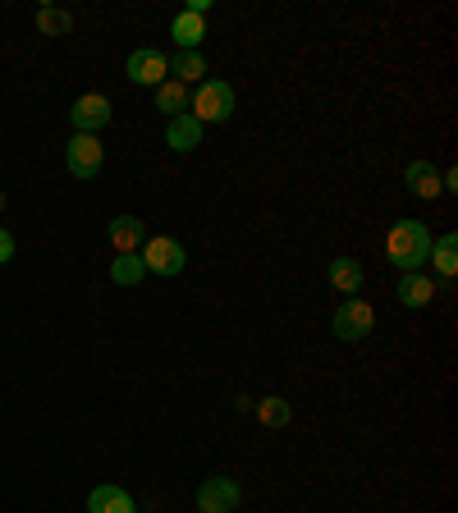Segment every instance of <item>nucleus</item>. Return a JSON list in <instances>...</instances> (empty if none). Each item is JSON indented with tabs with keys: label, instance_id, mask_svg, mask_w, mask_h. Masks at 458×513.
Returning a JSON list of instances; mask_svg holds the SVG:
<instances>
[{
	"label": "nucleus",
	"instance_id": "f257e3e1",
	"mask_svg": "<svg viewBox=\"0 0 458 513\" xmlns=\"http://www.w3.org/2000/svg\"><path fill=\"white\" fill-rule=\"evenodd\" d=\"M426 257H431V230L422 220H394V230L385 234V262L399 275H408L426 271Z\"/></svg>",
	"mask_w": 458,
	"mask_h": 513
},
{
	"label": "nucleus",
	"instance_id": "f03ea898",
	"mask_svg": "<svg viewBox=\"0 0 458 513\" xmlns=\"http://www.w3.org/2000/svg\"><path fill=\"white\" fill-rule=\"evenodd\" d=\"M188 115H193L202 129L207 124H225L234 115V88H229L225 78H207V83H197L193 101H188Z\"/></svg>",
	"mask_w": 458,
	"mask_h": 513
},
{
	"label": "nucleus",
	"instance_id": "7ed1b4c3",
	"mask_svg": "<svg viewBox=\"0 0 458 513\" xmlns=\"http://www.w3.org/2000/svg\"><path fill=\"white\" fill-rule=\"evenodd\" d=\"M138 257H142V266H147V275H161V280H175V275H184V266H188L184 243L170 239V234H147Z\"/></svg>",
	"mask_w": 458,
	"mask_h": 513
},
{
	"label": "nucleus",
	"instance_id": "20e7f679",
	"mask_svg": "<svg viewBox=\"0 0 458 513\" xmlns=\"http://www.w3.org/2000/svg\"><path fill=\"white\" fill-rule=\"evenodd\" d=\"M330 330H335V339H344V344H362V339L376 330V307L362 294L344 298V303L335 307V317H330Z\"/></svg>",
	"mask_w": 458,
	"mask_h": 513
},
{
	"label": "nucleus",
	"instance_id": "39448f33",
	"mask_svg": "<svg viewBox=\"0 0 458 513\" xmlns=\"http://www.w3.org/2000/svg\"><path fill=\"white\" fill-rule=\"evenodd\" d=\"M101 165H106V147H101V138H92V133H74V138L65 142V170L78 179V184L97 179Z\"/></svg>",
	"mask_w": 458,
	"mask_h": 513
},
{
	"label": "nucleus",
	"instance_id": "423d86ee",
	"mask_svg": "<svg viewBox=\"0 0 458 513\" xmlns=\"http://www.w3.org/2000/svg\"><path fill=\"white\" fill-rule=\"evenodd\" d=\"M124 78L138 83V88H161L165 78H170V55L156 51V46H138V51L124 60Z\"/></svg>",
	"mask_w": 458,
	"mask_h": 513
},
{
	"label": "nucleus",
	"instance_id": "0eeeda50",
	"mask_svg": "<svg viewBox=\"0 0 458 513\" xmlns=\"http://www.w3.org/2000/svg\"><path fill=\"white\" fill-rule=\"evenodd\" d=\"M197 513H234L243 504V486L234 477H207L197 486Z\"/></svg>",
	"mask_w": 458,
	"mask_h": 513
},
{
	"label": "nucleus",
	"instance_id": "6e6552de",
	"mask_svg": "<svg viewBox=\"0 0 458 513\" xmlns=\"http://www.w3.org/2000/svg\"><path fill=\"white\" fill-rule=\"evenodd\" d=\"M110 97L106 92H83V97L74 101V110H69V124H74V133H92V138H101V129L110 124Z\"/></svg>",
	"mask_w": 458,
	"mask_h": 513
},
{
	"label": "nucleus",
	"instance_id": "1a4fd4ad",
	"mask_svg": "<svg viewBox=\"0 0 458 513\" xmlns=\"http://www.w3.org/2000/svg\"><path fill=\"white\" fill-rule=\"evenodd\" d=\"M106 239H110V248H115V257H120V252H138L142 243H147V220L124 211V216H115L106 225Z\"/></svg>",
	"mask_w": 458,
	"mask_h": 513
},
{
	"label": "nucleus",
	"instance_id": "9d476101",
	"mask_svg": "<svg viewBox=\"0 0 458 513\" xmlns=\"http://www.w3.org/2000/svg\"><path fill=\"white\" fill-rule=\"evenodd\" d=\"M326 280H330V289H335V294L358 298L362 284H367V271H362L358 257H335V262L326 266Z\"/></svg>",
	"mask_w": 458,
	"mask_h": 513
},
{
	"label": "nucleus",
	"instance_id": "9b49d317",
	"mask_svg": "<svg viewBox=\"0 0 458 513\" xmlns=\"http://www.w3.org/2000/svg\"><path fill=\"white\" fill-rule=\"evenodd\" d=\"M394 294H399V303H404L408 312H417V307H431V298L440 294V284L431 280V271H408Z\"/></svg>",
	"mask_w": 458,
	"mask_h": 513
},
{
	"label": "nucleus",
	"instance_id": "f8f14e48",
	"mask_svg": "<svg viewBox=\"0 0 458 513\" xmlns=\"http://www.w3.org/2000/svg\"><path fill=\"white\" fill-rule=\"evenodd\" d=\"M88 513H138V500L115 481H101L88 491Z\"/></svg>",
	"mask_w": 458,
	"mask_h": 513
},
{
	"label": "nucleus",
	"instance_id": "ddd939ff",
	"mask_svg": "<svg viewBox=\"0 0 458 513\" xmlns=\"http://www.w3.org/2000/svg\"><path fill=\"white\" fill-rule=\"evenodd\" d=\"M202 124L193 120V115H175V120H165V147H175V152H193V147H202Z\"/></svg>",
	"mask_w": 458,
	"mask_h": 513
},
{
	"label": "nucleus",
	"instance_id": "4468645a",
	"mask_svg": "<svg viewBox=\"0 0 458 513\" xmlns=\"http://www.w3.org/2000/svg\"><path fill=\"white\" fill-rule=\"evenodd\" d=\"M252 413L257 422L271 426V431H284V426L294 422V404L284 399V394H266V399H252Z\"/></svg>",
	"mask_w": 458,
	"mask_h": 513
},
{
	"label": "nucleus",
	"instance_id": "2eb2a0df",
	"mask_svg": "<svg viewBox=\"0 0 458 513\" xmlns=\"http://www.w3.org/2000/svg\"><path fill=\"white\" fill-rule=\"evenodd\" d=\"M404 184L413 197H426V202H431V197H440V170L431 161H408Z\"/></svg>",
	"mask_w": 458,
	"mask_h": 513
},
{
	"label": "nucleus",
	"instance_id": "dca6fc26",
	"mask_svg": "<svg viewBox=\"0 0 458 513\" xmlns=\"http://www.w3.org/2000/svg\"><path fill=\"white\" fill-rule=\"evenodd\" d=\"M170 37H175L179 51H202V37H207V19H197V14L179 10L175 23H170Z\"/></svg>",
	"mask_w": 458,
	"mask_h": 513
},
{
	"label": "nucleus",
	"instance_id": "f3484780",
	"mask_svg": "<svg viewBox=\"0 0 458 513\" xmlns=\"http://www.w3.org/2000/svg\"><path fill=\"white\" fill-rule=\"evenodd\" d=\"M426 266H436L440 280H454L458 275V234H440V239H431V257H426Z\"/></svg>",
	"mask_w": 458,
	"mask_h": 513
},
{
	"label": "nucleus",
	"instance_id": "a211bd4d",
	"mask_svg": "<svg viewBox=\"0 0 458 513\" xmlns=\"http://www.w3.org/2000/svg\"><path fill=\"white\" fill-rule=\"evenodd\" d=\"M207 74H211V65H207V55L202 51H179L175 55V65H170V78L175 83H207Z\"/></svg>",
	"mask_w": 458,
	"mask_h": 513
},
{
	"label": "nucleus",
	"instance_id": "6ab92c4d",
	"mask_svg": "<svg viewBox=\"0 0 458 513\" xmlns=\"http://www.w3.org/2000/svg\"><path fill=\"white\" fill-rule=\"evenodd\" d=\"M188 101H193V92H188L184 83H175V78H165L161 88H156V110H161L165 120H175V115H184Z\"/></svg>",
	"mask_w": 458,
	"mask_h": 513
},
{
	"label": "nucleus",
	"instance_id": "aec40b11",
	"mask_svg": "<svg viewBox=\"0 0 458 513\" xmlns=\"http://www.w3.org/2000/svg\"><path fill=\"white\" fill-rule=\"evenodd\" d=\"M147 280V266H142L138 252H120L115 262H110V284H120V289H133V284Z\"/></svg>",
	"mask_w": 458,
	"mask_h": 513
},
{
	"label": "nucleus",
	"instance_id": "412c9836",
	"mask_svg": "<svg viewBox=\"0 0 458 513\" xmlns=\"http://www.w3.org/2000/svg\"><path fill=\"white\" fill-rule=\"evenodd\" d=\"M37 33L42 37H69L74 33V14L60 5H37Z\"/></svg>",
	"mask_w": 458,
	"mask_h": 513
},
{
	"label": "nucleus",
	"instance_id": "4be33fe9",
	"mask_svg": "<svg viewBox=\"0 0 458 513\" xmlns=\"http://www.w3.org/2000/svg\"><path fill=\"white\" fill-rule=\"evenodd\" d=\"M14 262V234L0 225V266H10Z\"/></svg>",
	"mask_w": 458,
	"mask_h": 513
},
{
	"label": "nucleus",
	"instance_id": "5701e85b",
	"mask_svg": "<svg viewBox=\"0 0 458 513\" xmlns=\"http://www.w3.org/2000/svg\"><path fill=\"white\" fill-rule=\"evenodd\" d=\"M440 193H458V170L449 165V170H440Z\"/></svg>",
	"mask_w": 458,
	"mask_h": 513
},
{
	"label": "nucleus",
	"instance_id": "b1692460",
	"mask_svg": "<svg viewBox=\"0 0 458 513\" xmlns=\"http://www.w3.org/2000/svg\"><path fill=\"white\" fill-rule=\"evenodd\" d=\"M0 211H5V193H0Z\"/></svg>",
	"mask_w": 458,
	"mask_h": 513
}]
</instances>
